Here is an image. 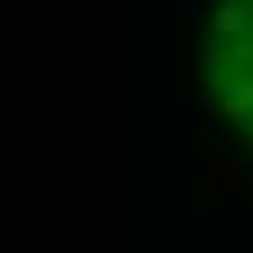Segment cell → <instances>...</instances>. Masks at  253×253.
<instances>
[{
	"instance_id": "cell-1",
	"label": "cell",
	"mask_w": 253,
	"mask_h": 253,
	"mask_svg": "<svg viewBox=\"0 0 253 253\" xmlns=\"http://www.w3.org/2000/svg\"><path fill=\"white\" fill-rule=\"evenodd\" d=\"M201 175L210 179V188H218L223 197H236V192L249 183L245 162H240V157H231V153H210V157L201 162Z\"/></svg>"
},
{
	"instance_id": "cell-3",
	"label": "cell",
	"mask_w": 253,
	"mask_h": 253,
	"mask_svg": "<svg viewBox=\"0 0 253 253\" xmlns=\"http://www.w3.org/2000/svg\"><path fill=\"white\" fill-rule=\"evenodd\" d=\"M179 18H183V22L197 18V0H179Z\"/></svg>"
},
{
	"instance_id": "cell-2",
	"label": "cell",
	"mask_w": 253,
	"mask_h": 253,
	"mask_svg": "<svg viewBox=\"0 0 253 253\" xmlns=\"http://www.w3.org/2000/svg\"><path fill=\"white\" fill-rule=\"evenodd\" d=\"M210 22H214L218 35H236V31H245V9H240V4H223Z\"/></svg>"
}]
</instances>
